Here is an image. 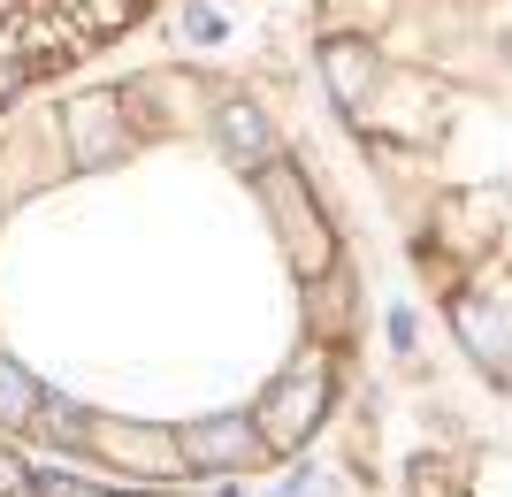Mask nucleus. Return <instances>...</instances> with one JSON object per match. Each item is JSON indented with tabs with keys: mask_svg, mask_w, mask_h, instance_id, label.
<instances>
[{
	"mask_svg": "<svg viewBox=\"0 0 512 497\" xmlns=\"http://www.w3.org/2000/svg\"><path fill=\"white\" fill-rule=\"evenodd\" d=\"M321 406H329V368L306 360L299 375H283V383L260 398V413H253L260 444H268V452H299L306 436L321 429Z\"/></svg>",
	"mask_w": 512,
	"mask_h": 497,
	"instance_id": "obj_1",
	"label": "nucleus"
},
{
	"mask_svg": "<svg viewBox=\"0 0 512 497\" xmlns=\"http://www.w3.org/2000/svg\"><path fill=\"white\" fill-rule=\"evenodd\" d=\"M115 153H123V108H115V92L69 100V161L77 169H107Z\"/></svg>",
	"mask_w": 512,
	"mask_h": 497,
	"instance_id": "obj_2",
	"label": "nucleus"
},
{
	"mask_svg": "<svg viewBox=\"0 0 512 497\" xmlns=\"http://www.w3.org/2000/svg\"><path fill=\"white\" fill-rule=\"evenodd\" d=\"M176 452L192 459V467H253L268 444H260L253 421H237V413H222V421H199V429H184V444Z\"/></svg>",
	"mask_w": 512,
	"mask_h": 497,
	"instance_id": "obj_3",
	"label": "nucleus"
},
{
	"mask_svg": "<svg viewBox=\"0 0 512 497\" xmlns=\"http://www.w3.org/2000/svg\"><path fill=\"white\" fill-rule=\"evenodd\" d=\"M321 77H329V92H337V108H360L367 85H375V54H367L360 39H329L321 46Z\"/></svg>",
	"mask_w": 512,
	"mask_h": 497,
	"instance_id": "obj_4",
	"label": "nucleus"
},
{
	"mask_svg": "<svg viewBox=\"0 0 512 497\" xmlns=\"http://www.w3.org/2000/svg\"><path fill=\"white\" fill-rule=\"evenodd\" d=\"M222 146H230L245 169H268V123H260L245 100H230V108H222Z\"/></svg>",
	"mask_w": 512,
	"mask_h": 497,
	"instance_id": "obj_5",
	"label": "nucleus"
},
{
	"mask_svg": "<svg viewBox=\"0 0 512 497\" xmlns=\"http://www.w3.org/2000/svg\"><path fill=\"white\" fill-rule=\"evenodd\" d=\"M459 337H467V345L482 352L490 368H505V360H512V337H505V322H497L490 306H474V299L459 306Z\"/></svg>",
	"mask_w": 512,
	"mask_h": 497,
	"instance_id": "obj_6",
	"label": "nucleus"
},
{
	"mask_svg": "<svg viewBox=\"0 0 512 497\" xmlns=\"http://www.w3.org/2000/svg\"><path fill=\"white\" fill-rule=\"evenodd\" d=\"M39 398H46V390L31 383L16 360H0V429H23V421L39 413Z\"/></svg>",
	"mask_w": 512,
	"mask_h": 497,
	"instance_id": "obj_7",
	"label": "nucleus"
},
{
	"mask_svg": "<svg viewBox=\"0 0 512 497\" xmlns=\"http://www.w3.org/2000/svg\"><path fill=\"white\" fill-rule=\"evenodd\" d=\"M31 421H39V436H54V444H85V436L100 429V421H92L85 406H69V398H39Z\"/></svg>",
	"mask_w": 512,
	"mask_h": 497,
	"instance_id": "obj_8",
	"label": "nucleus"
},
{
	"mask_svg": "<svg viewBox=\"0 0 512 497\" xmlns=\"http://www.w3.org/2000/svg\"><path fill=\"white\" fill-rule=\"evenodd\" d=\"M31 497H100L85 475H31Z\"/></svg>",
	"mask_w": 512,
	"mask_h": 497,
	"instance_id": "obj_9",
	"label": "nucleus"
},
{
	"mask_svg": "<svg viewBox=\"0 0 512 497\" xmlns=\"http://www.w3.org/2000/svg\"><path fill=\"white\" fill-rule=\"evenodd\" d=\"M0 497H31V467H23L8 444H0Z\"/></svg>",
	"mask_w": 512,
	"mask_h": 497,
	"instance_id": "obj_10",
	"label": "nucleus"
}]
</instances>
